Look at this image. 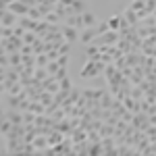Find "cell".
<instances>
[{
  "mask_svg": "<svg viewBox=\"0 0 156 156\" xmlns=\"http://www.w3.org/2000/svg\"><path fill=\"white\" fill-rule=\"evenodd\" d=\"M104 69H106V62H102L100 56H92L87 60V65L81 69V77L92 79V77H98V75H104Z\"/></svg>",
  "mask_w": 156,
  "mask_h": 156,
  "instance_id": "6da1fadb",
  "label": "cell"
},
{
  "mask_svg": "<svg viewBox=\"0 0 156 156\" xmlns=\"http://www.w3.org/2000/svg\"><path fill=\"white\" fill-rule=\"evenodd\" d=\"M23 44H25L23 37H17V36L2 37V52H21Z\"/></svg>",
  "mask_w": 156,
  "mask_h": 156,
  "instance_id": "7a4b0ae2",
  "label": "cell"
},
{
  "mask_svg": "<svg viewBox=\"0 0 156 156\" xmlns=\"http://www.w3.org/2000/svg\"><path fill=\"white\" fill-rule=\"evenodd\" d=\"M96 37H98V27H96V25H92V27H83V29L79 31V42H81V44H92Z\"/></svg>",
  "mask_w": 156,
  "mask_h": 156,
  "instance_id": "3957f363",
  "label": "cell"
},
{
  "mask_svg": "<svg viewBox=\"0 0 156 156\" xmlns=\"http://www.w3.org/2000/svg\"><path fill=\"white\" fill-rule=\"evenodd\" d=\"M2 9H9V11H12L15 15L25 17V15H29V9H31V6H27V4H25V2H21V0H15V2L6 4V6H2Z\"/></svg>",
  "mask_w": 156,
  "mask_h": 156,
  "instance_id": "277c9868",
  "label": "cell"
},
{
  "mask_svg": "<svg viewBox=\"0 0 156 156\" xmlns=\"http://www.w3.org/2000/svg\"><path fill=\"white\" fill-rule=\"evenodd\" d=\"M62 37H65L67 42L75 44V42L79 40V29H77V27H71V25H65V23H62Z\"/></svg>",
  "mask_w": 156,
  "mask_h": 156,
  "instance_id": "5b68a950",
  "label": "cell"
},
{
  "mask_svg": "<svg viewBox=\"0 0 156 156\" xmlns=\"http://www.w3.org/2000/svg\"><path fill=\"white\" fill-rule=\"evenodd\" d=\"M19 23V15H15L9 9H2V25L4 27H12V25Z\"/></svg>",
  "mask_w": 156,
  "mask_h": 156,
  "instance_id": "8992f818",
  "label": "cell"
},
{
  "mask_svg": "<svg viewBox=\"0 0 156 156\" xmlns=\"http://www.w3.org/2000/svg\"><path fill=\"white\" fill-rule=\"evenodd\" d=\"M83 23H85V27H92V25H96V17L92 15L90 11H85L83 12Z\"/></svg>",
  "mask_w": 156,
  "mask_h": 156,
  "instance_id": "52a82bcc",
  "label": "cell"
},
{
  "mask_svg": "<svg viewBox=\"0 0 156 156\" xmlns=\"http://www.w3.org/2000/svg\"><path fill=\"white\" fill-rule=\"evenodd\" d=\"M11 2H15V0H2V6H6V4H11Z\"/></svg>",
  "mask_w": 156,
  "mask_h": 156,
  "instance_id": "ba28073f",
  "label": "cell"
}]
</instances>
